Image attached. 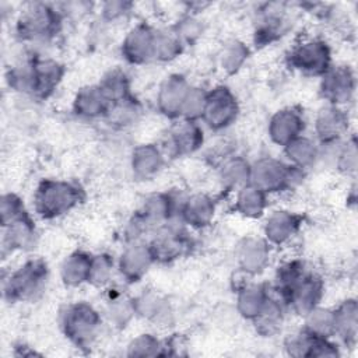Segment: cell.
I'll list each match as a JSON object with an SVG mask.
<instances>
[{
    "mask_svg": "<svg viewBox=\"0 0 358 358\" xmlns=\"http://www.w3.org/2000/svg\"><path fill=\"white\" fill-rule=\"evenodd\" d=\"M270 289L263 284H249L238 291L236 309L248 320H253L266 305Z\"/></svg>",
    "mask_w": 358,
    "mask_h": 358,
    "instance_id": "obj_31",
    "label": "cell"
},
{
    "mask_svg": "<svg viewBox=\"0 0 358 358\" xmlns=\"http://www.w3.org/2000/svg\"><path fill=\"white\" fill-rule=\"evenodd\" d=\"M155 28L147 22H138L124 36L122 55L130 64H144L154 60Z\"/></svg>",
    "mask_w": 358,
    "mask_h": 358,
    "instance_id": "obj_12",
    "label": "cell"
},
{
    "mask_svg": "<svg viewBox=\"0 0 358 358\" xmlns=\"http://www.w3.org/2000/svg\"><path fill=\"white\" fill-rule=\"evenodd\" d=\"M302 222L303 217L301 214L288 210L273 211L264 222V239L270 245H284L296 235Z\"/></svg>",
    "mask_w": 358,
    "mask_h": 358,
    "instance_id": "obj_20",
    "label": "cell"
},
{
    "mask_svg": "<svg viewBox=\"0 0 358 358\" xmlns=\"http://www.w3.org/2000/svg\"><path fill=\"white\" fill-rule=\"evenodd\" d=\"M32 74H34V98H49L60 84L64 67L55 59L32 56Z\"/></svg>",
    "mask_w": 358,
    "mask_h": 358,
    "instance_id": "obj_17",
    "label": "cell"
},
{
    "mask_svg": "<svg viewBox=\"0 0 358 358\" xmlns=\"http://www.w3.org/2000/svg\"><path fill=\"white\" fill-rule=\"evenodd\" d=\"M99 87L102 88L103 94L106 95V98L109 99L110 103L131 96L130 80H129L127 74L119 69H115V70H110L109 73H106L101 78Z\"/></svg>",
    "mask_w": 358,
    "mask_h": 358,
    "instance_id": "obj_35",
    "label": "cell"
},
{
    "mask_svg": "<svg viewBox=\"0 0 358 358\" xmlns=\"http://www.w3.org/2000/svg\"><path fill=\"white\" fill-rule=\"evenodd\" d=\"M324 294V284L323 280L306 271V274L299 278L294 287L284 295L282 302L285 303L287 309H291L294 313L305 316L313 308L319 306Z\"/></svg>",
    "mask_w": 358,
    "mask_h": 358,
    "instance_id": "obj_10",
    "label": "cell"
},
{
    "mask_svg": "<svg viewBox=\"0 0 358 358\" xmlns=\"http://www.w3.org/2000/svg\"><path fill=\"white\" fill-rule=\"evenodd\" d=\"M165 164V154L157 144L137 145L130 158V166L138 179H150L157 175Z\"/></svg>",
    "mask_w": 358,
    "mask_h": 358,
    "instance_id": "obj_25",
    "label": "cell"
},
{
    "mask_svg": "<svg viewBox=\"0 0 358 358\" xmlns=\"http://www.w3.org/2000/svg\"><path fill=\"white\" fill-rule=\"evenodd\" d=\"M84 200L83 189L69 180L43 179L34 194V210L43 220H55Z\"/></svg>",
    "mask_w": 358,
    "mask_h": 358,
    "instance_id": "obj_1",
    "label": "cell"
},
{
    "mask_svg": "<svg viewBox=\"0 0 358 358\" xmlns=\"http://www.w3.org/2000/svg\"><path fill=\"white\" fill-rule=\"evenodd\" d=\"M334 316V336H337L344 344H354L357 340V323H358V306L357 301L348 298L333 309Z\"/></svg>",
    "mask_w": 358,
    "mask_h": 358,
    "instance_id": "obj_27",
    "label": "cell"
},
{
    "mask_svg": "<svg viewBox=\"0 0 358 358\" xmlns=\"http://www.w3.org/2000/svg\"><path fill=\"white\" fill-rule=\"evenodd\" d=\"M49 268L43 259L35 257L22 263L3 281V295L10 303L32 302L46 288Z\"/></svg>",
    "mask_w": 358,
    "mask_h": 358,
    "instance_id": "obj_3",
    "label": "cell"
},
{
    "mask_svg": "<svg viewBox=\"0 0 358 358\" xmlns=\"http://www.w3.org/2000/svg\"><path fill=\"white\" fill-rule=\"evenodd\" d=\"M348 131V115L340 106L327 105L315 119V133L319 144L343 140Z\"/></svg>",
    "mask_w": 358,
    "mask_h": 358,
    "instance_id": "obj_18",
    "label": "cell"
},
{
    "mask_svg": "<svg viewBox=\"0 0 358 358\" xmlns=\"http://www.w3.org/2000/svg\"><path fill=\"white\" fill-rule=\"evenodd\" d=\"M288 28L284 10L278 4H266L262 10L260 18L256 22L255 43L256 46H266L281 38Z\"/></svg>",
    "mask_w": 358,
    "mask_h": 358,
    "instance_id": "obj_23",
    "label": "cell"
},
{
    "mask_svg": "<svg viewBox=\"0 0 358 358\" xmlns=\"http://www.w3.org/2000/svg\"><path fill=\"white\" fill-rule=\"evenodd\" d=\"M112 270H113V259L109 255L106 253L92 255V264H91L88 282L96 287L105 285L112 275Z\"/></svg>",
    "mask_w": 358,
    "mask_h": 358,
    "instance_id": "obj_45",
    "label": "cell"
},
{
    "mask_svg": "<svg viewBox=\"0 0 358 358\" xmlns=\"http://www.w3.org/2000/svg\"><path fill=\"white\" fill-rule=\"evenodd\" d=\"M334 168H337L340 172L345 175L355 173L357 171V141L355 137L351 136L348 138H344Z\"/></svg>",
    "mask_w": 358,
    "mask_h": 358,
    "instance_id": "obj_44",
    "label": "cell"
},
{
    "mask_svg": "<svg viewBox=\"0 0 358 358\" xmlns=\"http://www.w3.org/2000/svg\"><path fill=\"white\" fill-rule=\"evenodd\" d=\"M320 94L327 105L343 106L355 92V74L348 66H331L320 77Z\"/></svg>",
    "mask_w": 358,
    "mask_h": 358,
    "instance_id": "obj_11",
    "label": "cell"
},
{
    "mask_svg": "<svg viewBox=\"0 0 358 358\" xmlns=\"http://www.w3.org/2000/svg\"><path fill=\"white\" fill-rule=\"evenodd\" d=\"M133 3L129 1H106L102 4V17L106 21H115L130 13Z\"/></svg>",
    "mask_w": 358,
    "mask_h": 358,
    "instance_id": "obj_46",
    "label": "cell"
},
{
    "mask_svg": "<svg viewBox=\"0 0 358 358\" xmlns=\"http://www.w3.org/2000/svg\"><path fill=\"white\" fill-rule=\"evenodd\" d=\"M165 345L152 334H140L127 347V354L131 357H155L165 354Z\"/></svg>",
    "mask_w": 358,
    "mask_h": 358,
    "instance_id": "obj_41",
    "label": "cell"
},
{
    "mask_svg": "<svg viewBox=\"0 0 358 358\" xmlns=\"http://www.w3.org/2000/svg\"><path fill=\"white\" fill-rule=\"evenodd\" d=\"M185 45L175 34L172 28L155 29V42H154V60L158 62H171L176 59Z\"/></svg>",
    "mask_w": 358,
    "mask_h": 358,
    "instance_id": "obj_34",
    "label": "cell"
},
{
    "mask_svg": "<svg viewBox=\"0 0 358 358\" xmlns=\"http://www.w3.org/2000/svg\"><path fill=\"white\" fill-rule=\"evenodd\" d=\"M148 245L155 263H171L187 252L190 248V236L180 221L179 224L169 221L154 231Z\"/></svg>",
    "mask_w": 358,
    "mask_h": 358,
    "instance_id": "obj_7",
    "label": "cell"
},
{
    "mask_svg": "<svg viewBox=\"0 0 358 358\" xmlns=\"http://www.w3.org/2000/svg\"><path fill=\"white\" fill-rule=\"evenodd\" d=\"M133 303L137 316H141L159 326L171 322L172 309L169 302L154 291H144L138 296L133 298Z\"/></svg>",
    "mask_w": 358,
    "mask_h": 358,
    "instance_id": "obj_26",
    "label": "cell"
},
{
    "mask_svg": "<svg viewBox=\"0 0 358 358\" xmlns=\"http://www.w3.org/2000/svg\"><path fill=\"white\" fill-rule=\"evenodd\" d=\"M136 315L133 299H129L122 295L112 296L108 302L106 308V316L110 323H113L117 327H124L130 319Z\"/></svg>",
    "mask_w": 358,
    "mask_h": 358,
    "instance_id": "obj_39",
    "label": "cell"
},
{
    "mask_svg": "<svg viewBox=\"0 0 358 358\" xmlns=\"http://www.w3.org/2000/svg\"><path fill=\"white\" fill-rule=\"evenodd\" d=\"M285 310V303L275 294L271 295L270 292L268 299L263 306L262 312L252 320L255 323L257 333L262 334L263 337H271L275 333H278L284 322Z\"/></svg>",
    "mask_w": 358,
    "mask_h": 358,
    "instance_id": "obj_29",
    "label": "cell"
},
{
    "mask_svg": "<svg viewBox=\"0 0 358 358\" xmlns=\"http://www.w3.org/2000/svg\"><path fill=\"white\" fill-rule=\"evenodd\" d=\"M190 84L182 74L168 76L157 92V108L168 119H180L182 105Z\"/></svg>",
    "mask_w": 358,
    "mask_h": 358,
    "instance_id": "obj_15",
    "label": "cell"
},
{
    "mask_svg": "<svg viewBox=\"0 0 358 358\" xmlns=\"http://www.w3.org/2000/svg\"><path fill=\"white\" fill-rule=\"evenodd\" d=\"M101 324L99 312L84 301L67 305L60 315L63 334L80 348L90 347L94 343Z\"/></svg>",
    "mask_w": 358,
    "mask_h": 358,
    "instance_id": "obj_5",
    "label": "cell"
},
{
    "mask_svg": "<svg viewBox=\"0 0 358 358\" xmlns=\"http://www.w3.org/2000/svg\"><path fill=\"white\" fill-rule=\"evenodd\" d=\"M138 115H140V105L137 99L133 98L131 95L126 99H120L117 102L110 103L105 115V119L116 127H126L134 123Z\"/></svg>",
    "mask_w": 358,
    "mask_h": 358,
    "instance_id": "obj_36",
    "label": "cell"
},
{
    "mask_svg": "<svg viewBox=\"0 0 358 358\" xmlns=\"http://www.w3.org/2000/svg\"><path fill=\"white\" fill-rule=\"evenodd\" d=\"M267 207V194L259 187L248 183L238 189L234 208L246 218H259Z\"/></svg>",
    "mask_w": 358,
    "mask_h": 358,
    "instance_id": "obj_32",
    "label": "cell"
},
{
    "mask_svg": "<svg viewBox=\"0 0 358 358\" xmlns=\"http://www.w3.org/2000/svg\"><path fill=\"white\" fill-rule=\"evenodd\" d=\"M282 148L288 162L302 169L312 166L319 159V144L303 134Z\"/></svg>",
    "mask_w": 358,
    "mask_h": 358,
    "instance_id": "obj_33",
    "label": "cell"
},
{
    "mask_svg": "<svg viewBox=\"0 0 358 358\" xmlns=\"http://www.w3.org/2000/svg\"><path fill=\"white\" fill-rule=\"evenodd\" d=\"M155 263L148 242H131L123 249L117 260V270L127 282L140 281Z\"/></svg>",
    "mask_w": 358,
    "mask_h": 358,
    "instance_id": "obj_13",
    "label": "cell"
},
{
    "mask_svg": "<svg viewBox=\"0 0 358 358\" xmlns=\"http://www.w3.org/2000/svg\"><path fill=\"white\" fill-rule=\"evenodd\" d=\"M62 27V13L48 3H29L15 21V35L22 42L41 43L53 39Z\"/></svg>",
    "mask_w": 358,
    "mask_h": 358,
    "instance_id": "obj_2",
    "label": "cell"
},
{
    "mask_svg": "<svg viewBox=\"0 0 358 358\" xmlns=\"http://www.w3.org/2000/svg\"><path fill=\"white\" fill-rule=\"evenodd\" d=\"M207 101V91L200 88V87H192L189 88L186 98L182 105V112H180V119L185 120H192L197 122L201 119L204 106Z\"/></svg>",
    "mask_w": 358,
    "mask_h": 358,
    "instance_id": "obj_40",
    "label": "cell"
},
{
    "mask_svg": "<svg viewBox=\"0 0 358 358\" xmlns=\"http://www.w3.org/2000/svg\"><path fill=\"white\" fill-rule=\"evenodd\" d=\"M109 106L110 102L103 94L99 84L83 87L81 90H78L73 101L74 113L84 119L105 117Z\"/></svg>",
    "mask_w": 358,
    "mask_h": 358,
    "instance_id": "obj_24",
    "label": "cell"
},
{
    "mask_svg": "<svg viewBox=\"0 0 358 358\" xmlns=\"http://www.w3.org/2000/svg\"><path fill=\"white\" fill-rule=\"evenodd\" d=\"M305 329L315 336L331 338L334 336L333 309L316 306L305 316Z\"/></svg>",
    "mask_w": 358,
    "mask_h": 358,
    "instance_id": "obj_38",
    "label": "cell"
},
{
    "mask_svg": "<svg viewBox=\"0 0 358 358\" xmlns=\"http://www.w3.org/2000/svg\"><path fill=\"white\" fill-rule=\"evenodd\" d=\"M172 29L183 42V45H187V43L196 42L201 36L203 24L197 17L187 14V15H183L180 20H178L176 24L172 27Z\"/></svg>",
    "mask_w": 358,
    "mask_h": 358,
    "instance_id": "obj_43",
    "label": "cell"
},
{
    "mask_svg": "<svg viewBox=\"0 0 358 358\" xmlns=\"http://www.w3.org/2000/svg\"><path fill=\"white\" fill-rule=\"evenodd\" d=\"M38 241V232L35 224L29 214L13 221L11 224L3 227L1 252L11 253L14 250H31L35 248Z\"/></svg>",
    "mask_w": 358,
    "mask_h": 358,
    "instance_id": "obj_22",
    "label": "cell"
},
{
    "mask_svg": "<svg viewBox=\"0 0 358 358\" xmlns=\"http://www.w3.org/2000/svg\"><path fill=\"white\" fill-rule=\"evenodd\" d=\"M92 264V255L84 250L70 253L62 263L60 277L67 287H78L88 282Z\"/></svg>",
    "mask_w": 358,
    "mask_h": 358,
    "instance_id": "obj_28",
    "label": "cell"
},
{
    "mask_svg": "<svg viewBox=\"0 0 358 358\" xmlns=\"http://www.w3.org/2000/svg\"><path fill=\"white\" fill-rule=\"evenodd\" d=\"M270 243L266 239L248 236L243 238L236 248V260L239 268L249 274H260L268 264Z\"/></svg>",
    "mask_w": 358,
    "mask_h": 358,
    "instance_id": "obj_19",
    "label": "cell"
},
{
    "mask_svg": "<svg viewBox=\"0 0 358 358\" xmlns=\"http://www.w3.org/2000/svg\"><path fill=\"white\" fill-rule=\"evenodd\" d=\"M215 214V203L214 199L204 193H196L182 200L178 220L183 225H189L192 228L200 229L207 227Z\"/></svg>",
    "mask_w": 358,
    "mask_h": 358,
    "instance_id": "obj_21",
    "label": "cell"
},
{
    "mask_svg": "<svg viewBox=\"0 0 358 358\" xmlns=\"http://www.w3.org/2000/svg\"><path fill=\"white\" fill-rule=\"evenodd\" d=\"M22 200L15 193H4L0 200V222L1 227L11 224L13 221L27 215Z\"/></svg>",
    "mask_w": 358,
    "mask_h": 358,
    "instance_id": "obj_42",
    "label": "cell"
},
{
    "mask_svg": "<svg viewBox=\"0 0 358 358\" xmlns=\"http://www.w3.org/2000/svg\"><path fill=\"white\" fill-rule=\"evenodd\" d=\"M218 176L224 187L238 190L250 180V164L241 155H231L221 161Z\"/></svg>",
    "mask_w": 358,
    "mask_h": 358,
    "instance_id": "obj_30",
    "label": "cell"
},
{
    "mask_svg": "<svg viewBox=\"0 0 358 358\" xmlns=\"http://www.w3.org/2000/svg\"><path fill=\"white\" fill-rule=\"evenodd\" d=\"M180 203L182 201L178 203V199L171 193H154L145 199L137 214L154 232L161 225L178 217Z\"/></svg>",
    "mask_w": 358,
    "mask_h": 358,
    "instance_id": "obj_16",
    "label": "cell"
},
{
    "mask_svg": "<svg viewBox=\"0 0 358 358\" xmlns=\"http://www.w3.org/2000/svg\"><path fill=\"white\" fill-rule=\"evenodd\" d=\"M305 119L302 113L295 108H282L277 110L268 122L270 140L281 147H285L292 140L303 134Z\"/></svg>",
    "mask_w": 358,
    "mask_h": 358,
    "instance_id": "obj_14",
    "label": "cell"
},
{
    "mask_svg": "<svg viewBox=\"0 0 358 358\" xmlns=\"http://www.w3.org/2000/svg\"><path fill=\"white\" fill-rule=\"evenodd\" d=\"M288 64L306 74L322 77L331 64V50L326 41L319 38L305 39L296 43L287 56Z\"/></svg>",
    "mask_w": 358,
    "mask_h": 358,
    "instance_id": "obj_6",
    "label": "cell"
},
{
    "mask_svg": "<svg viewBox=\"0 0 358 358\" xmlns=\"http://www.w3.org/2000/svg\"><path fill=\"white\" fill-rule=\"evenodd\" d=\"M248 56L249 48L239 39H231L221 49L220 66L224 73L234 74L243 66Z\"/></svg>",
    "mask_w": 358,
    "mask_h": 358,
    "instance_id": "obj_37",
    "label": "cell"
},
{
    "mask_svg": "<svg viewBox=\"0 0 358 358\" xmlns=\"http://www.w3.org/2000/svg\"><path fill=\"white\" fill-rule=\"evenodd\" d=\"M203 129L197 122L179 119L164 136L161 150L165 155L176 158L193 154L203 145Z\"/></svg>",
    "mask_w": 358,
    "mask_h": 358,
    "instance_id": "obj_9",
    "label": "cell"
},
{
    "mask_svg": "<svg viewBox=\"0 0 358 358\" xmlns=\"http://www.w3.org/2000/svg\"><path fill=\"white\" fill-rule=\"evenodd\" d=\"M305 169L273 157H263L250 164V180L253 186L266 194L295 189L303 182Z\"/></svg>",
    "mask_w": 358,
    "mask_h": 358,
    "instance_id": "obj_4",
    "label": "cell"
},
{
    "mask_svg": "<svg viewBox=\"0 0 358 358\" xmlns=\"http://www.w3.org/2000/svg\"><path fill=\"white\" fill-rule=\"evenodd\" d=\"M239 115V103L235 94L225 85H217L207 91V101L201 120L211 130L229 127Z\"/></svg>",
    "mask_w": 358,
    "mask_h": 358,
    "instance_id": "obj_8",
    "label": "cell"
}]
</instances>
